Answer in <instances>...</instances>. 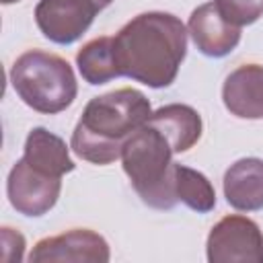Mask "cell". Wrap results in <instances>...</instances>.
Segmentation results:
<instances>
[{"mask_svg": "<svg viewBox=\"0 0 263 263\" xmlns=\"http://www.w3.org/2000/svg\"><path fill=\"white\" fill-rule=\"evenodd\" d=\"M113 43L121 76L162 88L179 74L187 53V31L175 14L144 12L123 25Z\"/></svg>", "mask_w": 263, "mask_h": 263, "instance_id": "obj_1", "label": "cell"}, {"mask_svg": "<svg viewBox=\"0 0 263 263\" xmlns=\"http://www.w3.org/2000/svg\"><path fill=\"white\" fill-rule=\"evenodd\" d=\"M152 115L150 101L136 88H119L86 103L72 132V150L86 162L111 164L123 144Z\"/></svg>", "mask_w": 263, "mask_h": 263, "instance_id": "obj_2", "label": "cell"}, {"mask_svg": "<svg viewBox=\"0 0 263 263\" xmlns=\"http://www.w3.org/2000/svg\"><path fill=\"white\" fill-rule=\"evenodd\" d=\"M173 154L168 140L148 121L123 144V171L140 199L154 210H173L179 201Z\"/></svg>", "mask_w": 263, "mask_h": 263, "instance_id": "obj_3", "label": "cell"}, {"mask_svg": "<svg viewBox=\"0 0 263 263\" xmlns=\"http://www.w3.org/2000/svg\"><path fill=\"white\" fill-rule=\"evenodd\" d=\"M10 82L25 105L45 115L70 107L78 92L72 66L64 58L43 49L21 53L12 64Z\"/></svg>", "mask_w": 263, "mask_h": 263, "instance_id": "obj_4", "label": "cell"}, {"mask_svg": "<svg viewBox=\"0 0 263 263\" xmlns=\"http://www.w3.org/2000/svg\"><path fill=\"white\" fill-rule=\"evenodd\" d=\"M113 0H39L35 21L43 37L53 43L70 45L86 33L97 12Z\"/></svg>", "mask_w": 263, "mask_h": 263, "instance_id": "obj_5", "label": "cell"}, {"mask_svg": "<svg viewBox=\"0 0 263 263\" xmlns=\"http://www.w3.org/2000/svg\"><path fill=\"white\" fill-rule=\"evenodd\" d=\"M62 189V177L47 173L25 158L16 160V164L8 173V183H6V193L10 199V205L23 214V216H43L47 214Z\"/></svg>", "mask_w": 263, "mask_h": 263, "instance_id": "obj_6", "label": "cell"}, {"mask_svg": "<svg viewBox=\"0 0 263 263\" xmlns=\"http://www.w3.org/2000/svg\"><path fill=\"white\" fill-rule=\"evenodd\" d=\"M210 263H263V232L245 216L222 218L208 236Z\"/></svg>", "mask_w": 263, "mask_h": 263, "instance_id": "obj_7", "label": "cell"}, {"mask_svg": "<svg viewBox=\"0 0 263 263\" xmlns=\"http://www.w3.org/2000/svg\"><path fill=\"white\" fill-rule=\"evenodd\" d=\"M31 263L39 261H90V263H107L109 261V245L107 240L86 228L68 230L58 236H47L39 240L29 253Z\"/></svg>", "mask_w": 263, "mask_h": 263, "instance_id": "obj_8", "label": "cell"}, {"mask_svg": "<svg viewBox=\"0 0 263 263\" xmlns=\"http://www.w3.org/2000/svg\"><path fill=\"white\" fill-rule=\"evenodd\" d=\"M187 31L195 47L208 58H224L240 41V27L228 23L214 2H205L191 12Z\"/></svg>", "mask_w": 263, "mask_h": 263, "instance_id": "obj_9", "label": "cell"}, {"mask_svg": "<svg viewBox=\"0 0 263 263\" xmlns=\"http://www.w3.org/2000/svg\"><path fill=\"white\" fill-rule=\"evenodd\" d=\"M222 101L240 119H263V66L245 64L232 70L224 80Z\"/></svg>", "mask_w": 263, "mask_h": 263, "instance_id": "obj_10", "label": "cell"}, {"mask_svg": "<svg viewBox=\"0 0 263 263\" xmlns=\"http://www.w3.org/2000/svg\"><path fill=\"white\" fill-rule=\"evenodd\" d=\"M226 201L238 212L263 210V160L240 158L224 173Z\"/></svg>", "mask_w": 263, "mask_h": 263, "instance_id": "obj_11", "label": "cell"}, {"mask_svg": "<svg viewBox=\"0 0 263 263\" xmlns=\"http://www.w3.org/2000/svg\"><path fill=\"white\" fill-rule=\"evenodd\" d=\"M148 123L168 140L173 152H185L201 138V117L189 105H164L150 115Z\"/></svg>", "mask_w": 263, "mask_h": 263, "instance_id": "obj_12", "label": "cell"}, {"mask_svg": "<svg viewBox=\"0 0 263 263\" xmlns=\"http://www.w3.org/2000/svg\"><path fill=\"white\" fill-rule=\"evenodd\" d=\"M23 158L47 173H53L58 177H64L66 173L74 171V160L68 154L66 142L47 132L45 127H35L29 132L25 140V154Z\"/></svg>", "mask_w": 263, "mask_h": 263, "instance_id": "obj_13", "label": "cell"}, {"mask_svg": "<svg viewBox=\"0 0 263 263\" xmlns=\"http://www.w3.org/2000/svg\"><path fill=\"white\" fill-rule=\"evenodd\" d=\"M76 66H78L80 76L92 86L105 84V82L121 76L119 68H117L113 37H97V39L88 41L76 53Z\"/></svg>", "mask_w": 263, "mask_h": 263, "instance_id": "obj_14", "label": "cell"}, {"mask_svg": "<svg viewBox=\"0 0 263 263\" xmlns=\"http://www.w3.org/2000/svg\"><path fill=\"white\" fill-rule=\"evenodd\" d=\"M175 193L179 201L197 214H208L216 208V191L212 183L195 168L175 164Z\"/></svg>", "mask_w": 263, "mask_h": 263, "instance_id": "obj_15", "label": "cell"}, {"mask_svg": "<svg viewBox=\"0 0 263 263\" xmlns=\"http://www.w3.org/2000/svg\"><path fill=\"white\" fill-rule=\"evenodd\" d=\"M218 12L232 25L245 27L263 14V0H214Z\"/></svg>", "mask_w": 263, "mask_h": 263, "instance_id": "obj_16", "label": "cell"}, {"mask_svg": "<svg viewBox=\"0 0 263 263\" xmlns=\"http://www.w3.org/2000/svg\"><path fill=\"white\" fill-rule=\"evenodd\" d=\"M25 249V238L21 232L12 228H2V259L4 261H21Z\"/></svg>", "mask_w": 263, "mask_h": 263, "instance_id": "obj_17", "label": "cell"}, {"mask_svg": "<svg viewBox=\"0 0 263 263\" xmlns=\"http://www.w3.org/2000/svg\"><path fill=\"white\" fill-rule=\"evenodd\" d=\"M2 4H12V2H21V0H0Z\"/></svg>", "mask_w": 263, "mask_h": 263, "instance_id": "obj_18", "label": "cell"}]
</instances>
